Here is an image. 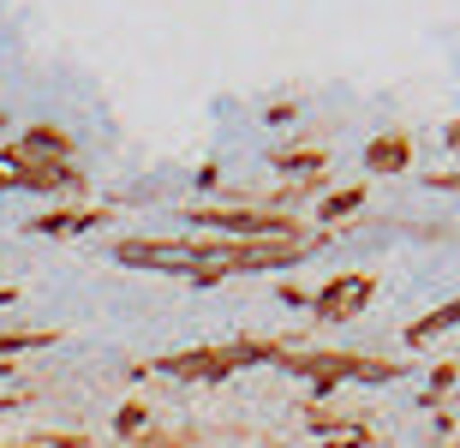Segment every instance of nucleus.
<instances>
[{
  "mask_svg": "<svg viewBox=\"0 0 460 448\" xmlns=\"http://www.w3.org/2000/svg\"><path fill=\"white\" fill-rule=\"evenodd\" d=\"M365 294H371V281H335L323 294V311L329 317H353V311L365 305Z\"/></svg>",
  "mask_w": 460,
  "mask_h": 448,
  "instance_id": "1",
  "label": "nucleus"
},
{
  "mask_svg": "<svg viewBox=\"0 0 460 448\" xmlns=\"http://www.w3.org/2000/svg\"><path fill=\"white\" fill-rule=\"evenodd\" d=\"M448 323H460V299H455V305H443L437 317H425V323H412V347L430 341V335H437V329H448Z\"/></svg>",
  "mask_w": 460,
  "mask_h": 448,
  "instance_id": "2",
  "label": "nucleus"
},
{
  "mask_svg": "<svg viewBox=\"0 0 460 448\" xmlns=\"http://www.w3.org/2000/svg\"><path fill=\"white\" fill-rule=\"evenodd\" d=\"M394 162H407V138H389L371 150V168H394Z\"/></svg>",
  "mask_w": 460,
  "mask_h": 448,
  "instance_id": "3",
  "label": "nucleus"
}]
</instances>
